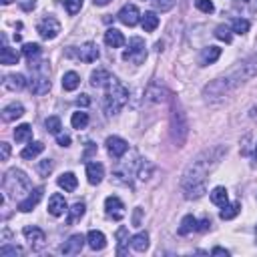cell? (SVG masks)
<instances>
[{
    "label": "cell",
    "mask_w": 257,
    "mask_h": 257,
    "mask_svg": "<svg viewBox=\"0 0 257 257\" xmlns=\"http://www.w3.org/2000/svg\"><path fill=\"white\" fill-rule=\"evenodd\" d=\"M227 153V147L219 145V147H211V149H205L203 153L189 163V167L185 169L183 173V181H181V187H183V193L187 199H199L203 193H205V181H207V175L217 167V163L221 161Z\"/></svg>",
    "instance_id": "6da1fadb"
},
{
    "label": "cell",
    "mask_w": 257,
    "mask_h": 257,
    "mask_svg": "<svg viewBox=\"0 0 257 257\" xmlns=\"http://www.w3.org/2000/svg\"><path fill=\"white\" fill-rule=\"evenodd\" d=\"M57 183H59L60 189H64V191H68V193H73L77 187H79V181H77L75 173H62V175L59 177Z\"/></svg>",
    "instance_id": "d4e9b609"
},
{
    "label": "cell",
    "mask_w": 257,
    "mask_h": 257,
    "mask_svg": "<svg viewBox=\"0 0 257 257\" xmlns=\"http://www.w3.org/2000/svg\"><path fill=\"white\" fill-rule=\"evenodd\" d=\"M4 87L8 91H22L26 87V80L22 75H8L6 80H4Z\"/></svg>",
    "instance_id": "4316f807"
},
{
    "label": "cell",
    "mask_w": 257,
    "mask_h": 257,
    "mask_svg": "<svg viewBox=\"0 0 257 257\" xmlns=\"http://www.w3.org/2000/svg\"><path fill=\"white\" fill-rule=\"evenodd\" d=\"M87 145H89V147H87V153H84V157H89L91 153H95V149H97V147H95L93 143H87Z\"/></svg>",
    "instance_id": "11a10c76"
},
{
    "label": "cell",
    "mask_w": 257,
    "mask_h": 257,
    "mask_svg": "<svg viewBox=\"0 0 257 257\" xmlns=\"http://www.w3.org/2000/svg\"><path fill=\"white\" fill-rule=\"evenodd\" d=\"M84 211H87V205H84L82 201H77L71 209H68V217H66V225H75L77 221L84 215Z\"/></svg>",
    "instance_id": "603a6c76"
},
{
    "label": "cell",
    "mask_w": 257,
    "mask_h": 257,
    "mask_svg": "<svg viewBox=\"0 0 257 257\" xmlns=\"http://www.w3.org/2000/svg\"><path fill=\"white\" fill-rule=\"evenodd\" d=\"M42 151H44V145H42L40 141H37V143H32V145H28V147H24L22 153H20V157H22V159H34V157H39Z\"/></svg>",
    "instance_id": "4dcf8cb0"
},
{
    "label": "cell",
    "mask_w": 257,
    "mask_h": 257,
    "mask_svg": "<svg viewBox=\"0 0 257 257\" xmlns=\"http://www.w3.org/2000/svg\"><path fill=\"white\" fill-rule=\"evenodd\" d=\"M239 209H241V205H239V203H227L225 207H221L219 217L223 219V221H229V219H233V217L239 215Z\"/></svg>",
    "instance_id": "d6a6232c"
},
{
    "label": "cell",
    "mask_w": 257,
    "mask_h": 257,
    "mask_svg": "<svg viewBox=\"0 0 257 257\" xmlns=\"http://www.w3.org/2000/svg\"><path fill=\"white\" fill-rule=\"evenodd\" d=\"M211 255H229V251L227 249H223V247H213V251H211Z\"/></svg>",
    "instance_id": "db71d44e"
},
{
    "label": "cell",
    "mask_w": 257,
    "mask_h": 257,
    "mask_svg": "<svg viewBox=\"0 0 257 257\" xmlns=\"http://www.w3.org/2000/svg\"><path fill=\"white\" fill-rule=\"evenodd\" d=\"M175 6V0H155V8L161 12H167Z\"/></svg>",
    "instance_id": "bcb514c9"
},
{
    "label": "cell",
    "mask_w": 257,
    "mask_h": 257,
    "mask_svg": "<svg viewBox=\"0 0 257 257\" xmlns=\"http://www.w3.org/2000/svg\"><path fill=\"white\" fill-rule=\"evenodd\" d=\"M87 243L93 251H100V249H105L107 245V237L102 231H97V229H91L89 235H87Z\"/></svg>",
    "instance_id": "e0dca14e"
},
{
    "label": "cell",
    "mask_w": 257,
    "mask_h": 257,
    "mask_svg": "<svg viewBox=\"0 0 257 257\" xmlns=\"http://www.w3.org/2000/svg\"><path fill=\"white\" fill-rule=\"evenodd\" d=\"M87 177H89V183L91 185H99L105 177V167L100 163L93 161V163H87Z\"/></svg>",
    "instance_id": "ac0fdd59"
},
{
    "label": "cell",
    "mask_w": 257,
    "mask_h": 257,
    "mask_svg": "<svg viewBox=\"0 0 257 257\" xmlns=\"http://www.w3.org/2000/svg\"><path fill=\"white\" fill-rule=\"evenodd\" d=\"M57 141H59V145H60V147H68V145H71V137L59 133V135H57Z\"/></svg>",
    "instance_id": "681fc988"
},
{
    "label": "cell",
    "mask_w": 257,
    "mask_h": 257,
    "mask_svg": "<svg viewBox=\"0 0 257 257\" xmlns=\"http://www.w3.org/2000/svg\"><path fill=\"white\" fill-rule=\"evenodd\" d=\"M44 125H46V131H48V133H53V135H59L60 129H62L60 119H59V117H48Z\"/></svg>",
    "instance_id": "ab89813d"
},
{
    "label": "cell",
    "mask_w": 257,
    "mask_h": 257,
    "mask_svg": "<svg viewBox=\"0 0 257 257\" xmlns=\"http://www.w3.org/2000/svg\"><path fill=\"white\" fill-rule=\"evenodd\" d=\"M197 229H199V231H209V229H211V219H209V217L201 219L199 223H197Z\"/></svg>",
    "instance_id": "c3c4849f"
},
{
    "label": "cell",
    "mask_w": 257,
    "mask_h": 257,
    "mask_svg": "<svg viewBox=\"0 0 257 257\" xmlns=\"http://www.w3.org/2000/svg\"><path fill=\"white\" fill-rule=\"evenodd\" d=\"M12 2V0H2V4H10Z\"/></svg>",
    "instance_id": "91938a15"
},
{
    "label": "cell",
    "mask_w": 257,
    "mask_h": 257,
    "mask_svg": "<svg viewBox=\"0 0 257 257\" xmlns=\"http://www.w3.org/2000/svg\"><path fill=\"white\" fill-rule=\"evenodd\" d=\"M22 233H24V237H26V241L32 245V249H40L42 245H44V231L42 229H39V227H34V225H28V227H24L22 229Z\"/></svg>",
    "instance_id": "5bb4252c"
},
{
    "label": "cell",
    "mask_w": 257,
    "mask_h": 257,
    "mask_svg": "<svg viewBox=\"0 0 257 257\" xmlns=\"http://www.w3.org/2000/svg\"><path fill=\"white\" fill-rule=\"evenodd\" d=\"M50 91V80L48 75L44 73H37L30 79V93L32 95H46Z\"/></svg>",
    "instance_id": "4fadbf2b"
},
{
    "label": "cell",
    "mask_w": 257,
    "mask_h": 257,
    "mask_svg": "<svg viewBox=\"0 0 257 257\" xmlns=\"http://www.w3.org/2000/svg\"><path fill=\"white\" fill-rule=\"evenodd\" d=\"M77 105H79V107H87V105H91L89 95H80V97L77 99Z\"/></svg>",
    "instance_id": "816d5d0a"
},
{
    "label": "cell",
    "mask_w": 257,
    "mask_h": 257,
    "mask_svg": "<svg viewBox=\"0 0 257 257\" xmlns=\"http://www.w3.org/2000/svg\"><path fill=\"white\" fill-rule=\"evenodd\" d=\"M141 213H143L141 207H137V209H135V217H133V225H135V227H139V225H141Z\"/></svg>",
    "instance_id": "f5cc1de1"
},
{
    "label": "cell",
    "mask_w": 257,
    "mask_h": 257,
    "mask_svg": "<svg viewBox=\"0 0 257 257\" xmlns=\"http://www.w3.org/2000/svg\"><path fill=\"white\" fill-rule=\"evenodd\" d=\"M131 245L135 251H139V253H145L149 249V233L147 231H141V233H137L131 237Z\"/></svg>",
    "instance_id": "cb8c5ba5"
},
{
    "label": "cell",
    "mask_w": 257,
    "mask_h": 257,
    "mask_svg": "<svg viewBox=\"0 0 257 257\" xmlns=\"http://www.w3.org/2000/svg\"><path fill=\"white\" fill-rule=\"evenodd\" d=\"M22 255V249L19 245H2L0 247V257H16Z\"/></svg>",
    "instance_id": "b9f144b4"
},
{
    "label": "cell",
    "mask_w": 257,
    "mask_h": 257,
    "mask_svg": "<svg viewBox=\"0 0 257 257\" xmlns=\"http://www.w3.org/2000/svg\"><path fill=\"white\" fill-rule=\"evenodd\" d=\"M123 59L135 64H143L147 59V50H145V40L139 37H133L129 40V48L123 53Z\"/></svg>",
    "instance_id": "8992f818"
},
{
    "label": "cell",
    "mask_w": 257,
    "mask_h": 257,
    "mask_svg": "<svg viewBox=\"0 0 257 257\" xmlns=\"http://www.w3.org/2000/svg\"><path fill=\"white\" fill-rule=\"evenodd\" d=\"M219 57H221V48H219V46H207V48L201 50V55H199V64H201V66L213 64Z\"/></svg>",
    "instance_id": "ffe728a7"
},
{
    "label": "cell",
    "mask_w": 257,
    "mask_h": 257,
    "mask_svg": "<svg viewBox=\"0 0 257 257\" xmlns=\"http://www.w3.org/2000/svg\"><path fill=\"white\" fill-rule=\"evenodd\" d=\"M14 139H16V143H26V141H30V139H32V129H30V125H20V127H16Z\"/></svg>",
    "instance_id": "e575fe53"
},
{
    "label": "cell",
    "mask_w": 257,
    "mask_h": 257,
    "mask_svg": "<svg viewBox=\"0 0 257 257\" xmlns=\"http://www.w3.org/2000/svg\"><path fill=\"white\" fill-rule=\"evenodd\" d=\"M79 84H80V77L75 71L64 73V77H62V89L64 91H77Z\"/></svg>",
    "instance_id": "f1b7e54d"
},
{
    "label": "cell",
    "mask_w": 257,
    "mask_h": 257,
    "mask_svg": "<svg viewBox=\"0 0 257 257\" xmlns=\"http://www.w3.org/2000/svg\"><path fill=\"white\" fill-rule=\"evenodd\" d=\"M215 39H219V40H225L227 44L231 42V30H229V26H225V24H219L217 28H215Z\"/></svg>",
    "instance_id": "60d3db41"
},
{
    "label": "cell",
    "mask_w": 257,
    "mask_h": 257,
    "mask_svg": "<svg viewBox=\"0 0 257 257\" xmlns=\"http://www.w3.org/2000/svg\"><path fill=\"white\" fill-rule=\"evenodd\" d=\"M64 8L71 16H75L82 8V0H64Z\"/></svg>",
    "instance_id": "7bdbcfd3"
},
{
    "label": "cell",
    "mask_w": 257,
    "mask_h": 257,
    "mask_svg": "<svg viewBox=\"0 0 257 257\" xmlns=\"http://www.w3.org/2000/svg\"><path fill=\"white\" fill-rule=\"evenodd\" d=\"M53 169H55V163L50 161V159H44V161L39 163V173H40L42 177H48V173H50Z\"/></svg>",
    "instance_id": "ee69618b"
},
{
    "label": "cell",
    "mask_w": 257,
    "mask_h": 257,
    "mask_svg": "<svg viewBox=\"0 0 257 257\" xmlns=\"http://www.w3.org/2000/svg\"><path fill=\"white\" fill-rule=\"evenodd\" d=\"M19 4H20V8L24 12H32L34 6H37V2H34V0H19Z\"/></svg>",
    "instance_id": "7dc6e473"
},
{
    "label": "cell",
    "mask_w": 257,
    "mask_h": 257,
    "mask_svg": "<svg viewBox=\"0 0 257 257\" xmlns=\"http://www.w3.org/2000/svg\"><path fill=\"white\" fill-rule=\"evenodd\" d=\"M127 149H129V143L125 139H121V137L113 135V137H109V139H107V151H109V155L113 159H121L127 153Z\"/></svg>",
    "instance_id": "9c48e42d"
},
{
    "label": "cell",
    "mask_w": 257,
    "mask_h": 257,
    "mask_svg": "<svg viewBox=\"0 0 257 257\" xmlns=\"http://www.w3.org/2000/svg\"><path fill=\"white\" fill-rule=\"evenodd\" d=\"M129 102V89L119 79H111L107 84V93H105V113L109 117L117 115L125 105Z\"/></svg>",
    "instance_id": "3957f363"
},
{
    "label": "cell",
    "mask_w": 257,
    "mask_h": 257,
    "mask_svg": "<svg viewBox=\"0 0 257 257\" xmlns=\"http://www.w3.org/2000/svg\"><path fill=\"white\" fill-rule=\"evenodd\" d=\"M195 6H197L201 12H205V14H211V12L215 10V6H213L211 0H197Z\"/></svg>",
    "instance_id": "f6af8a7d"
},
{
    "label": "cell",
    "mask_w": 257,
    "mask_h": 257,
    "mask_svg": "<svg viewBox=\"0 0 257 257\" xmlns=\"http://www.w3.org/2000/svg\"><path fill=\"white\" fill-rule=\"evenodd\" d=\"M231 30L237 32V34H245V32H249V20H245V19H233V22H231Z\"/></svg>",
    "instance_id": "f35d334b"
},
{
    "label": "cell",
    "mask_w": 257,
    "mask_h": 257,
    "mask_svg": "<svg viewBox=\"0 0 257 257\" xmlns=\"http://www.w3.org/2000/svg\"><path fill=\"white\" fill-rule=\"evenodd\" d=\"M22 115H24V107L20 105V102H10L8 107L2 109V121L12 123V121H16V119H20Z\"/></svg>",
    "instance_id": "d6986e66"
},
{
    "label": "cell",
    "mask_w": 257,
    "mask_h": 257,
    "mask_svg": "<svg viewBox=\"0 0 257 257\" xmlns=\"http://www.w3.org/2000/svg\"><path fill=\"white\" fill-rule=\"evenodd\" d=\"M19 59H20V55L16 53V50H12L10 46H2V53H0V62L2 64H19Z\"/></svg>",
    "instance_id": "83f0119b"
},
{
    "label": "cell",
    "mask_w": 257,
    "mask_h": 257,
    "mask_svg": "<svg viewBox=\"0 0 257 257\" xmlns=\"http://www.w3.org/2000/svg\"><path fill=\"white\" fill-rule=\"evenodd\" d=\"M165 91L163 89H159V87H155V84H151V87L147 89V99L149 100H153V102H161V100H165Z\"/></svg>",
    "instance_id": "74e56055"
},
{
    "label": "cell",
    "mask_w": 257,
    "mask_h": 257,
    "mask_svg": "<svg viewBox=\"0 0 257 257\" xmlns=\"http://www.w3.org/2000/svg\"><path fill=\"white\" fill-rule=\"evenodd\" d=\"M117 16H119V20H121L123 24H127V26H135L141 20V12L135 4H125L121 10H119Z\"/></svg>",
    "instance_id": "7c38bea8"
},
{
    "label": "cell",
    "mask_w": 257,
    "mask_h": 257,
    "mask_svg": "<svg viewBox=\"0 0 257 257\" xmlns=\"http://www.w3.org/2000/svg\"><path fill=\"white\" fill-rule=\"evenodd\" d=\"M141 24H143V30H145V32H153V30L159 26V16H157L155 12H145Z\"/></svg>",
    "instance_id": "1f68e13d"
},
{
    "label": "cell",
    "mask_w": 257,
    "mask_h": 257,
    "mask_svg": "<svg viewBox=\"0 0 257 257\" xmlns=\"http://www.w3.org/2000/svg\"><path fill=\"white\" fill-rule=\"evenodd\" d=\"M2 187H4V193H8L10 197L16 199V197H22L24 193L30 191V179L26 177V173H22L20 169H10L4 175Z\"/></svg>",
    "instance_id": "277c9868"
},
{
    "label": "cell",
    "mask_w": 257,
    "mask_h": 257,
    "mask_svg": "<svg viewBox=\"0 0 257 257\" xmlns=\"http://www.w3.org/2000/svg\"><path fill=\"white\" fill-rule=\"evenodd\" d=\"M42 193H44V189L42 187H34L32 191H28V195H26V199H22L20 203H19V211H22V213H28V211H32L37 205L40 203V199H42Z\"/></svg>",
    "instance_id": "8fae6325"
},
{
    "label": "cell",
    "mask_w": 257,
    "mask_h": 257,
    "mask_svg": "<svg viewBox=\"0 0 257 257\" xmlns=\"http://www.w3.org/2000/svg\"><path fill=\"white\" fill-rule=\"evenodd\" d=\"M71 123H73V127H75V129H79V131H80V129H84V127L89 125V115L84 113V111H79V113H75V115H73Z\"/></svg>",
    "instance_id": "8d00e7d4"
},
{
    "label": "cell",
    "mask_w": 257,
    "mask_h": 257,
    "mask_svg": "<svg viewBox=\"0 0 257 257\" xmlns=\"http://www.w3.org/2000/svg\"><path fill=\"white\" fill-rule=\"evenodd\" d=\"M211 201L217 205V207H225L229 203V197H227V189L225 187H215L211 191Z\"/></svg>",
    "instance_id": "f546056e"
},
{
    "label": "cell",
    "mask_w": 257,
    "mask_h": 257,
    "mask_svg": "<svg viewBox=\"0 0 257 257\" xmlns=\"http://www.w3.org/2000/svg\"><path fill=\"white\" fill-rule=\"evenodd\" d=\"M40 53H42V48H40V44H37V42H28V44L22 46V55L28 59L30 68H32V66H39V64H37V59L40 57Z\"/></svg>",
    "instance_id": "44dd1931"
},
{
    "label": "cell",
    "mask_w": 257,
    "mask_h": 257,
    "mask_svg": "<svg viewBox=\"0 0 257 257\" xmlns=\"http://www.w3.org/2000/svg\"><path fill=\"white\" fill-rule=\"evenodd\" d=\"M66 199L60 195V193H55L53 197L48 199V213L53 215V217H60L64 211H66Z\"/></svg>",
    "instance_id": "2e32d148"
},
{
    "label": "cell",
    "mask_w": 257,
    "mask_h": 257,
    "mask_svg": "<svg viewBox=\"0 0 257 257\" xmlns=\"http://www.w3.org/2000/svg\"><path fill=\"white\" fill-rule=\"evenodd\" d=\"M249 117H251V119H255V117H257V105H253V107H251V111H249Z\"/></svg>",
    "instance_id": "6f0895ef"
},
{
    "label": "cell",
    "mask_w": 257,
    "mask_h": 257,
    "mask_svg": "<svg viewBox=\"0 0 257 257\" xmlns=\"http://www.w3.org/2000/svg\"><path fill=\"white\" fill-rule=\"evenodd\" d=\"M111 73L105 71V68H97V71L91 75V84L93 87H107L109 80H111Z\"/></svg>",
    "instance_id": "484cf974"
},
{
    "label": "cell",
    "mask_w": 257,
    "mask_h": 257,
    "mask_svg": "<svg viewBox=\"0 0 257 257\" xmlns=\"http://www.w3.org/2000/svg\"><path fill=\"white\" fill-rule=\"evenodd\" d=\"M127 235H129V229H127V227H119V229H117V239H119L117 253H119V255H125V245L129 243Z\"/></svg>",
    "instance_id": "d590c367"
},
{
    "label": "cell",
    "mask_w": 257,
    "mask_h": 257,
    "mask_svg": "<svg viewBox=\"0 0 257 257\" xmlns=\"http://www.w3.org/2000/svg\"><path fill=\"white\" fill-rule=\"evenodd\" d=\"M84 241H87V237L80 235V233H75L68 237V241H64L60 245V253L62 255H79L84 247Z\"/></svg>",
    "instance_id": "ba28073f"
},
{
    "label": "cell",
    "mask_w": 257,
    "mask_h": 257,
    "mask_svg": "<svg viewBox=\"0 0 257 257\" xmlns=\"http://www.w3.org/2000/svg\"><path fill=\"white\" fill-rule=\"evenodd\" d=\"M253 155H255V159H257V143H255V149H253Z\"/></svg>",
    "instance_id": "680465c9"
},
{
    "label": "cell",
    "mask_w": 257,
    "mask_h": 257,
    "mask_svg": "<svg viewBox=\"0 0 257 257\" xmlns=\"http://www.w3.org/2000/svg\"><path fill=\"white\" fill-rule=\"evenodd\" d=\"M255 237H257V227H255Z\"/></svg>",
    "instance_id": "6125c7cd"
},
{
    "label": "cell",
    "mask_w": 257,
    "mask_h": 257,
    "mask_svg": "<svg viewBox=\"0 0 257 257\" xmlns=\"http://www.w3.org/2000/svg\"><path fill=\"white\" fill-rule=\"evenodd\" d=\"M105 42H107L111 48H121V46L125 44V37H123L121 30L109 28V30L105 32Z\"/></svg>",
    "instance_id": "7402d4cb"
},
{
    "label": "cell",
    "mask_w": 257,
    "mask_h": 257,
    "mask_svg": "<svg viewBox=\"0 0 257 257\" xmlns=\"http://www.w3.org/2000/svg\"><path fill=\"white\" fill-rule=\"evenodd\" d=\"M255 75H257V53L247 57L239 64H235L233 68H229L225 75H221L215 80H211L207 87L203 89V97L207 100H211V102L221 100V99H225L229 93H233L237 87H241L243 82L253 79Z\"/></svg>",
    "instance_id": "7a4b0ae2"
},
{
    "label": "cell",
    "mask_w": 257,
    "mask_h": 257,
    "mask_svg": "<svg viewBox=\"0 0 257 257\" xmlns=\"http://www.w3.org/2000/svg\"><path fill=\"white\" fill-rule=\"evenodd\" d=\"M241 2H243V4H249V2H251V0H241Z\"/></svg>",
    "instance_id": "94428289"
},
{
    "label": "cell",
    "mask_w": 257,
    "mask_h": 257,
    "mask_svg": "<svg viewBox=\"0 0 257 257\" xmlns=\"http://www.w3.org/2000/svg\"><path fill=\"white\" fill-rule=\"evenodd\" d=\"M77 57L82 62H95L99 59V46L95 42H84L79 50H77Z\"/></svg>",
    "instance_id": "9a60e30c"
},
{
    "label": "cell",
    "mask_w": 257,
    "mask_h": 257,
    "mask_svg": "<svg viewBox=\"0 0 257 257\" xmlns=\"http://www.w3.org/2000/svg\"><path fill=\"white\" fill-rule=\"evenodd\" d=\"M93 2H95V6H107L111 0H93Z\"/></svg>",
    "instance_id": "9f6ffc18"
},
{
    "label": "cell",
    "mask_w": 257,
    "mask_h": 257,
    "mask_svg": "<svg viewBox=\"0 0 257 257\" xmlns=\"http://www.w3.org/2000/svg\"><path fill=\"white\" fill-rule=\"evenodd\" d=\"M37 30L44 40H53V39L59 37V32H60V22L57 19H53V16H46V19H42L39 22Z\"/></svg>",
    "instance_id": "52a82bcc"
},
{
    "label": "cell",
    "mask_w": 257,
    "mask_h": 257,
    "mask_svg": "<svg viewBox=\"0 0 257 257\" xmlns=\"http://www.w3.org/2000/svg\"><path fill=\"white\" fill-rule=\"evenodd\" d=\"M105 209H107V215L113 217L115 221H121L125 217V203L119 197H115V195L105 199Z\"/></svg>",
    "instance_id": "30bf717a"
},
{
    "label": "cell",
    "mask_w": 257,
    "mask_h": 257,
    "mask_svg": "<svg viewBox=\"0 0 257 257\" xmlns=\"http://www.w3.org/2000/svg\"><path fill=\"white\" fill-rule=\"evenodd\" d=\"M187 135H189V123H187V115L183 113L181 105L177 100H173L171 107V137L177 143V147H183Z\"/></svg>",
    "instance_id": "5b68a950"
},
{
    "label": "cell",
    "mask_w": 257,
    "mask_h": 257,
    "mask_svg": "<svg viewBox=\"0 0 257 257\" xmlns=\"http://www.w3.org/2000/svg\"><path fill=\"white\" fill-rule=\"evenodd\" d=\"M0 149H2V161H8V157H10V145L8 143H0Z\"/></svg>",
    "instance_id": "f907efd6"
},
{
    "label": "cell",
    "mask_w": 257,
    "mask_h": 257,
    "mask_svg": "<svg viewBox=\"0 0 257 257\" xmlns=\"http://www.w3.org/2000/svg\"><path fill=\"white\" fill-rule=\"evenodd\" d=\"M195 229H197V219L193 215H185L181 221V227H179V235H189Z\"/></svg>",
    "instance_id": "836d02e7"
}]
</instances>
